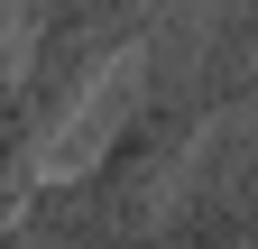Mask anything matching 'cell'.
Wrapping results in <instances>:
<instances>
[{
  "mask_svg": "<svg viewBox=\"0 0 258 249\" xmlns=\"http://www.w3.org/2000/svg\"><path fill=\"white\" fill-rule=\"evenodd\" d=\"M203 120H212V92H157V102H139L129 130H120L83 175L28 194L19 240H28V249H129V240L157 222V203L175 194V166L194 157Z\"/></svg>",
  "mask_w": 258,
  "mask_h": 249,
  "instance_id": "cell-1",
  "label": "cell"
},
{
  "mask_svg": "<svg viewBox=\"0 0 258 249\" xmlns=\"http://www.w3.org/2000/svg\"><path fill=\"white\" fill-rule=\"evenodd\" d=\"M157 19H166V0H46V10L28 19V46L0 55V65H10V92H19V120H28V139H37V157L55 148V130L92 102V83H102Z\"/></svg>",
  "mask_w": 258,
  "mask_h": 249,
  "instance_id": "cell-2",
  "label": "cell"
},
{
  "mask_svg": "<svg viewBox=\"0 0 258 249\" xmlns=\"http://www.w3.org/2000/svg\"><path fill=\"white\" fill-rule=\"evenodd\" d=\"M0 249H28V240H19V222H10V231H0Z\"/></svg>",
  "mask_w": 258,
  "mask_h": 249,
  "instance_id": "cell-3",
  "label": "cell"
},
{
  "mask_svg": "<svg viewBox=\"0 0 258 249\" xmlns=\"http://www.w3.org/2000/svg\"><path fill=\"white\" fill-rule=\"evenodd\" d=\"M249 19H258V0H249Z\"/></svg>",
  "mask_w": 258,
  "mask_h": 249,
  "instance_id": "cell-4",
  "label": "cell"
},
{
  "mask_svg": "<svg viewBox=\"0 0 258 249\" xmlns=\"http://www.w3.org/2000/svg\"><path fill=\"white\" fill-rule=\"evenodd\" d=\"M37 10H46V0H37Z\"/></svg>",
  "mask_w": 258,
  "mask_h": 249,
  "instance_id": "cell-5",
  "label": "cell"
}]
</instances>
